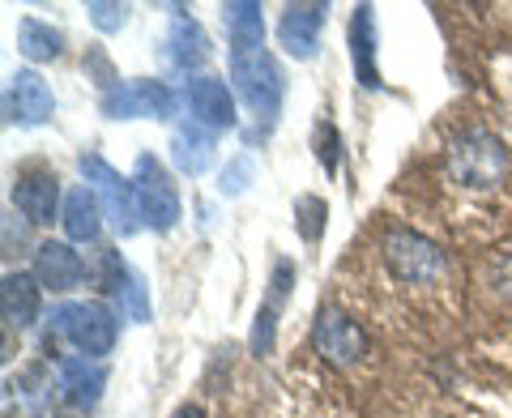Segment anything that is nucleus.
<instances>
[{"instance_id": "obj_16", "label": "nucleus", "mask_w": 512, "mask_h": 418, "mask_svg": "<svg viewBox=\"0 0 512 418\" xmlns=\"http://www.w3.org/2000/svg\"><path fill=\"white\" fill-rule=\"evenodd\" d=\"M171 158H175V167H180L184 175H205L210 163H214V133L205 124H197V120L180 124L171 133Z\"/></svg>"}, {"instance_id": "obj_17", "label": "nucleus", "mask_w": 512, "mask_h": 418, "mask_svg": "<svg viewBox=\"0 0 512 418\" xmlns=\"http://www.w3.org/2000/svg\"><path fill=\"white\" fill-rule=\"evenodd\" d=\"M60 222H64L69 244H94L99 231H103V205H99V197H94L90 188H73L69 197H64Z\"/></svg>"}, {"instance_id": "obj_2", "label": "nucleus", "mask_w": 512, "mask_h": 418, "mask_svg": "<svg viewBox=\"0 0 512 418\" xmlns=\"http://www.w3.org/2000/svg\"><path fill=\"white\" fill-rule=\"evenodd\" d=\"M448 175L461 184V188H495L508 175V150L500 137L491 133H466L448 150Z\"/></svg>"}, {"instance_id": "obj_4", "label": "nucleus", "mask_w": 512, "mask_h": 418, "mask_svg": "<svg viewBox=\"0 0 512 418\" xmlns=\"http://www.w3.org/2000/svg\"><path fill=\"white\" fill-rule=\"evenodd\" d=\"M82 175H86V188H90L94 197H99V205H103V218L128 239V235L141 227L133 184H128L116 167H107L99 154H82Z\"/></svg>"}, {"instance_id": "obj_13", "label": "nucleus", "mask_w": 512, "mask_h": 418, "mask_svg": "<svg viewBox=\"0 0 512 418\" xmlns=\"http://www.w3.org/2000/svg\"><path fill=\"white\" fill-rule=\"evenodd\" d=\"M13 205L22 209L26 222L35 227H47L60 209V180L52 171H26L18 184H13Z\"/></svg>"}, {"instance_id": "obj_18", "label": "nucleus", "mask_w": 512, "mask_h": 418, "mask_svg": "<svg viewBox=\"0 0 512 418\" xmlns=\"http://www.w3.org/2000/svg\"><path fill=\"white\" fill-rule=\"evenodd\" d=\"M372 5L355 9V22H350V56H355V73L367 90H380V69H376V18Z\"/></svg>"}, {"instance_id": "obj_5", "label": "nucleus", "mask_w": 512, "mask_h": 418, "mask_svg": "<svg viewBox=\"0 0 512 418\" xmlns=\"http://www.w3.org/2000/svg\"><path fill=\"white\" fill-rule=\"evenodd\" d=\"M60 320V333L69 337V342L82 350L86 359H103L111 355V346H116V312L107 308V303H69V308L56 312Z\"/></svg>"}, {"instance_id": "obj_28", "label": "nucleus", "mask_w": 512, "mask_h": 418, "mask_svg": "<svg viewBox=\"0 0 512 418\" xmlns=\"http://www.w3.org/2000/svg\"><path fill=\"white\" fill-rule=\"evenodd\" d=\"M171 418H205V410H201V406H180Z\"/></svg>"}, {"instance_id": "obj_15", "label": "nucleus", "mask_w": 512, "mask_h": 418, "mask_svg": "<svg viewBox=\"0 0 512 418\" xmlns=\"http://www.w3.org/2000/svg\"><path fill=\"white\" fill-rule=\"evenodd\" d=\"M56 376H60L64 401H73V406H90V401H99L103 384H107V372H103V363H99V359H86V355L60 359Z\"/></svg>"}, {"instance_id": "obj_12", "label": "nucleus", "mask_w": 512, "mask_h": 418, "mask_svg": "<svg viewBox=\"0 0 512 418\" xmlns=\"http://www.w3.org/2000/svg\"><path fill=\"white\" fill-rule=\"evenodd\" d=\"M5 107H9V120H18V124H43V120H52L56 99H52V86H47L35 69H22V73L9 77Z\"/></svg>"}, {"instance_id": "obj_23", "label": "nucleus", "mask_w": 512, "mask_h": 418, "mask_svg": "<svg viewBox=\"0 0 512 418\" xmlns=\"http://www.w3.org/2000/svg\"><path fill=\"white\" fill-rule=\"evenodd\" d=\"M274 333H278V312H274V303H265L252 320V337H248L252 355H269L274 350Z\"/></svg>"}, {"instance_id": "obj_1", "label": "nucleus", "mask_w": 512, "mask_h": 418, "mask_svg": "<svg viewBox=\"0 0 512 418\" xmlns=\"http://www.w3.org/2000/svg\"><path fill=\"white\" fill-rule=\"evenodd\" d=\"M231 82L235 94L248 103L252 116H261L265 124L278 120V107H282V69L278 60L265 52V43L256 47H231Z\"/></svg>"}, {"instance_id": "obj_8", "label": "nucleus", "mask_w": 512, "mask_h": 418, "mask_svg": "<svg viewBox=\"0 0 512 418\" xmlns=\"http://www.w3.org/2000/svg\"><path fill=\"white\" fill-rule=\"evenodd\" d=\"M312 342L320 350V359H329L333 367H350V363H359L367 355V333L338 308H325L316 316Z\"/></svg>"}, {"instance_id": "obj_19", "label": "nucleus", "mask_w": 512, "mask_h": 418, "mask_svg": "<svg viewBox=\"0 0 512 418\" xmlns=\"http://www.w3.org/2000/svg\"><path fill=\"white\" fill-rule=\"evenodd\" d=\"M205 56H210V47H205L201 26L180 13V18L171 22V30H167V60H171V69L188 73V69H197Z\"/></svg>"}, {"instance_id": "obj_9", "label": "nucleus", "mask_w": 512, "mask_h": 418, "mask_svg": "<svg viewBox=\"0 0 512 418\" xmlns=\"http://www.w3.org/2000/svg\"><path fill=\"white\" fill-rule=\"evenodd\" d=\"M329 18V5L320 0H295V5L282 9L278 18V43L291 60H312L316 47H320V30H325Z\"/></svg>"}, {"instance_id": "obj_3", "label": "nucleus", "mask_w": 512, "mask_h": 418, "mask_svg": "<svg viewBox=\"0 0 512 418\" xmlns=\"http://www.w3.org/2000/svg\"><path fill=\"white\" fill-rule=\"evenodd\" d=\"M133 192H137V214H141V227L150 231H171L180 222L184 205H180V192H175L167 167L158 163L154 154H141L137 167H133Z\"/></svg>"}, {"instance_id": "obj_10", "label": "nucleus", "mask_w": 512, "mask_h": 418, "mask_svg": "<svg viewBox=\"0 0 512 418\" xmlns=\"http://www.w3.org/2000/svg\"><path fill=\"white\" fill-rule=\"evenodd\" d=\"M184 99H188V111L192 120L205 124L210 133H227V128L239 124L235 116V94L218 82V77H192L184 86Z\"/></svg>"}, {"instance_id": "obj_22", "label": "nucleus", "mask_w": 512, "mask_h": 418, "mask_svg": "<svg viewBox=\"0 0 512 418\" xmlns=\"http://www.w3.org/2000/svg\"><path fill=\"white\" fill-rule=\"evenodd\" d=\"M295 218H299V235L308 239V244H316L320 235H325V218H329V209L320 197H299L295 201Z\"/></svg>"}, {"instance_id": "obj_11", "label": "nucleus", "mask_w": 512, "mask_h": 418, "mask_svg": "<svg viewBox=\"0 0 512 418\" xmlns=\"http://www.w3.org/2000/svg\"><path fill=\"white\" fill-rule=\"evenodd\" d=\"M35 278L43 291H73V286H82L86 278V261L73 252V244H64V239H43L35 248Z\"/></svg>"}, {"instance_id": "obj_27", "label": "nucleus", "mask_w": 512, "mask_h": 418, "mask_svg": "<svg viewBox=\"0 0 512 418\" xmlns=\"http://www.w3.org/2000/svg\"><path fill=\"white\" fill-rule=\"evenodd\" d=\"M56 418H86V406H73V401H64L56 410Z\"/></svg>"}, {"instance_id": "obj_14", "label": "nucleus", "mask_w": 512, "mask_h": 418, "mask_svg": "<svg viewBox=\"0 0 512 418\" xmlns=\"http://www.w3.org/2000/svg\"><path fill=\"white\" fill-rule=\"evenodd\" d=\"M39 278L35 273H5L0 282V316H5L9 329H30L39 320Z\"/></svg>"}, {"instance_id": "obj_7", "label": "nucleus", "mask_w": 512, "mask_h": 418, "mask_svg": "<svg viewBox=\"0 0 512 418\" xmlns=\"http://www.w3.org/2000/svg\"><path fill=\"white\" fill-rule=\"evenodd\" d=\"M384 261H389L393 278L431 282V278H440V269H444V252L431 244V239L414 235V231H393L389 239H384Z\"/></svg>"}, {"instance_id": "obj_21", "label": "nucleus", "mask_w": 512, "mask_h": 418, "mask_svg": "<svg viewBox=\"0 0 512 418\" xmlns=\"http://www.w3.org/2000/svg\"><path fill=\"white\" fill-rule=\"evenodd\" d=\"M60 47H64L60 30H52L47 22H39V18H26V22L18 26V52H22L26 60H35V64H43V60H56V56H60Z\"/></svg>"}, {"instance_id": "obj_6", "label": "nucleus", "mask_w": 512, "mask_h": 418, "mask_svg": "<svg viewBox=\"0 0 512 418\" xmlns=\"http://www.w3.org/2000/svg\"><path fill=\"white\" fill-rule=\"evenodd\" d=\"M103 116L111 120H167L175 116V94L163 82H120L116 90L103 94Z\"/></svg>"}, {"instance_id": "obj_24", "label": "nucleus", "mask_w": 512, "mask_h": 418, "mask_svg": "<svg viewBox=\"0 0 512 418\" xmlns=\"http://www.w3.org/2000/svg\"><path fill=\"white\" fill-rule=\"evenodd\" d=\"M90 22L103 30V35H116V30L128 22V5H111V0H90L86 5Z\"/></svg>"}, {"instance_id": "obj_26", "label": "nucleus", "mask_w": 512, "mask_h": 418, "mask_svg": "<svg viewBox=\"0 0 512 418\" xmlns=\"http://www.w3.org/2000/svg\"><path fill=\"white\" fill-rule=\"evenodd\" d=\"M248 175H252V163L248 158H235V163L222 171V192H227V197H239V192L248 188Z\"/></svg>"}, {"instance_id": "obj_25", "label": "nucleus", "mask_w": 512, "mask_h": 418, "mask_svg": "<svg viewBox=\"0 0 512 418\" xmlns=\"http://www.w3.org/2000/svg\"><path fill=\"white\" fill-rule=\"evenodd\" d=\"M316 158L325 163V171H338V133H333V124H320L316 128Z\"/></svg>"}, {"instance_id": "obj_20", "label": "nucleus", "mask_w": 512, "mask_h": 418, "mask_svg": "<svg viewBox=\"0 0 512 418\" xmlns=\"http://www.w3.org/2000/svg\"><path fill=\"white\" fill-rule=\"evenodd\" d=\"M222 22H227V43L231 47H256L265 35L261 5H252V0H231V5H222Z\"/></svg>"}]
</instances>
